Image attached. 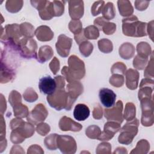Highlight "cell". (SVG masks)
I'll list each match as a JSON object with an SVG mask.
<instances>
[{
    "instance_id": "obj_6",
    "label": "cell",
    "mask_w": 154,
    "mask_h": 154,
    "mask_svg": "<svg viewBox=\"0 0 154 154\" xmlns=\"http://www.w3.org/2000/svg\"><path fill=\"white\" fill-rule=\"evenodd\" d=\"M10 126L12 131L25 140L32 137L35 132L34 125L17 117L11 120Z\"/></svg>"
},
{
    "instance_id": "obj_29",
    "label": "cell",
    "mask_w": 154,
    "mask_h": 154,
    "mask_svg": "<svg viewBox=\"0 0 154 154\" xmlns=\"http://www.w3.org/2000/svg\"><path fill=\"white\" fill-rule=\"evenodd\" d=\"M14 116L17 118L27 117L29 114V111L27 106L20 102L13 106Z\"/></svg>"
},
{
    "instance_id": "obj_33",
    "label": "cell",
    "mask_w": 154,
    "mask_h": 154,
    "mask_svg": "<svg viewBox=\"0 0 154 154\" xmlns=\"http://www.w3.org/2000/svg\"><path fill=\"white\" fill-rule=\"evenodd\" d=\"M150 149V145L149 142L144 139L140 140L137 146L131 152V153H147Z\"/></svg>"
},
{
    "instance_id": "obj_19",
    "label": "cell",
    "mask_w": 154,
    "mask_h": 154,
    "mask_svg": "<svg viewBox=\"0 0 154 154\" xmlns=\"http://www.w3.org/2000/svg\"><path fill=\"white\" fill-rule=\"evenodd\" d=\"M84 90L82 84L78 81L70 82L67 85V94L72 100L75 102L76 99L79 95H81Z\"/></svg>"
},
{
    "instance_id": "obj_10",
    "label": "cell",
    "mask_w": 154,
    "mask_h": 154,
    "mask_svg": "<svg viewBox=\"0 0 154 154\" xmlns=\"http://www.w3.org/2000/svg\"><path fill=\"white\" fill-rule=\"evenodd\" d=\"M123 108V105L122 100H118L116 105H114L111 108L105 109V117L108 121H113L121 124L123 121L122 114Z\"/></svg>"
},
{
    "instance_id": "obj_7",
    "label": "cell",
    "mask_w": 154,
    "mask_h": 154,
    "mask_svg": "<svg viewBox=\"0 0 154 154\" xmlns=\"http://www.w3.org/2000/svg\"><path fill=\"white\" fill-rule=\"evenodd\" d=\"M37 45L35 40L32 38L23 37L19 41L16 50L20 55L27 59L37 58Z\"/></svg>"
},
{
    "instance_id": "obj_12",
    "label": "cell",
    "mask_w": 154,
    "mask_h": 154,
    "mask_svg": "<svg viewBox=\"0 0 154 154\" xmlns=\"http://www.w3.org/2000/svg\"><path fill=\"white\" fill-rule=\"evenodd\" d=\"M120 129V124L113 121H108L105 124L103 131L101 132L97 140L100 141L110 140L112 138L114 134L119 131Z\"/></svg>"
},
{
    "instance_id": "obj_43",
    "label": "cell",
    "mask_w": 154,
    "mask_h": 154,
    "mask_svg": "<svg viewBox=\"0 0 154 154\" xmlns=\"http://www.w3.org/2000/svg\"><path fill=\"white\" fill-rule=\"evenodd\" d=\"M148 61V58H143L137 55L133 60L134 67L138 70H143Z\"/></svg>"
},
{
    "instance_id": "obj_40",
    "label": "cell",
    "mask_w": 154,
    "mask_h": 154,
    "mask_svg": "<svg viewBox=\"0 0 154 154\" xmlns=\"http://www.w3.org/2000/svg\"><path fill=\"white\" fill-rule=\"evenodd\" d=\"M23 97L24 100L28 102H34L38 99L37 94L31 87L26 89L23 94Z\"/></svg>"
},
{
    "instance_id": "obj_61",
    "label": "cell",
    "mask_w": 154,
    "mask_h": 154,
    "mask_svg": "<svg viewBox=\"0 0 154 154\" xmlns=\"http://www.w3.org/2000/svg\"><path fill=\"white\" fill-rule=\"evenodd\" d=\"M7 147V141L5 138H1V146H0V152L2 153Z\"/></svg>"
},
{
    "instance_id": "obj_9",
    "label": "cell",
    "mask_w": 154,
    "mask_h": 154,
    "mask_svg": "<svg viewBox=\"0 0 154 154\" xmlns=\"http://www.w3.org/2000/svg\"><path fill=\"white\" fill-rule=\"evenodd\" d=\"M48 116V112L45 105L38 103L31 110L26 117L27 121L32 125H38L43 122Z\"/></svg>"
},
{
    "instance_id": "obj_8",
    "label": "cell",
    "mask_w": 154,
    "mask_h": 154,
    "mask_svg": "<svg viewBox=\"0 0 154 154\" xmlns=\"http://www.w3.org/2000/svg\"><path fill=\"white\" fill-rule=\"evenodd\" d=\"M57 148L63 153H75L77 146L75 139L69 135H58L57 138Z\"/></svg>"
},
{
    "instance_id": "obj_5",
    "label": "cell",
    "mask_w": 154,
    "mask_h": 154,
    "mask_svg": "<svg viewBox=\"0 0 154 154\" xmlns=\"http://www.w3.org/2000/svg\"><path fill=\"white\" fill-rule=\"evenodd\" d=\"M139 120L134 119L128 122L120 129V133L118 137V141L122 144L128 145L132 143L134 138L138 133Z\"/></svg>"
},
{
    "instance_id": "obj_32",
    "label": "cell",
    "mask_w": 154,
    "mask_h": 154,
    "mask_svg": "<svg viewBox=\"0 0 154 154\" xmlns=\"http://www.w3.org/2000/svg\"><path fill=\"white\" fill-rule=\"evenodd\" d=\"M20 29L22 35L26 38H32L35 35L34 27L28 22L22 23L20 25Z\"/></svg>"
},
{
    "instance_id": "obj_50",
    "label": "cell",
    "mask_w": 154,
    "mask_h": 154,
    "mask_svg": "<svg viewBox=\"0 0 154 154\" xmlns=\"http://www.w3.org/2000/svg\"><path fill=\"white\" fill-rule=\"evenodd\" d=\"M144 75L146 78H153V55H152L150 60L148 63L147 66L146 67Z\"/></svg>"
},
{
    "instance_id": "obj_25",
    "label": "cell",
    "mask_w": 154,
    "mask_h": 154,
    "mask_svg": "<svg viewBox=\"0 0 154 154\" xmlns=\"http://www.w3.org/2000/svg\"><path fill=\"white\" fill-rule=\"evenodd\" d=\"M119 13L124 17L130 16L134 13V8L129 1L119 0L117 1Z\"/></svg>"
},
{
    "instance_id": "obj_3",
    "label": "cell",
    "mask_w": 154,
    "mask_h": 154,
    "mask_svg": "<svg viewBox=\"0 0 154 154\" xmlns=\"http://www.w3.org/2000/svg\"><path fill=\"white\" fill-rule=\"evenodd\" d=\"M22 33L20 32V25L17 23L8 24L4 29L1 27V41L4 43L5 46L13 48L15 51H17V46L21 40Z\"/></svg>"
},
{
    "instance_id": "obj_24",
    "label": "cell",
    "mask_w": 154,
    "mask_h": 154,
    "mask_svg": "<svg viewBox=\"0 0 154 154\" xmlns=\"http://www.w3.org/2000/svg\"><path fill=\"white\" fill-rule=\"evenodd\" d=\"M135 47L134 45L130 43H124L119 48V52L120 56L125 59L129 60L131 59L135 54Z\"/></svg>"
},
{
    "instance_id": "obj_57",
    "label": "cell",
    "mask_w": 154,
    "mask_h": 154,
    "mask_svg": "<svg viewBox=\"0 0 154 154\" xmlns=\"http://www.w3.org/2000/svg\"><path fill=\"white\" fill-rule=\"evenodd\" d=\"M74 38H75V40L76 42L79 45L81 43H82V42L87 41V39L85 38V37L84 35V29H82V31L80 33H79L78 34L74 35Z\"/></svg>"
},
{
    "instance_id": "obj_21",
    "label": "cell",
    "mask_w": 154,
    "mask_h": 154,
    "mask_svg": "<svg viewBox=\"0 0 154 154\" xmlns=\"http://www.w3.org/2000/svg\"><path fill=\"white\" fill-rule=\"evenodd\" d=\"M89 108L84 103L77 104L73 111V117L78 121H84L90 116Z\"/></svg>"
},
{
    "instance_id": "obj_2",
    "label": "cell",
    "mask_w": 154,
    "mask_h": 154,
    "mask_svg": "<svg viewBox=\"0 0 154 154\" xmlns=\"http://www.w3.org/2000/svg\"><path fill=\"white\" fill-rule=\"evenodd\" d=\"M122 23L123 33L126 36L140 37L147 35V23L139 21L136 16L132 15L123 19Z\"/></svg>"
},
{
    "instance_id": "obj_51",
    "label": "cell",
    "mask_w": 154,
    "mask_h": 154,
    "mask_svg": "<svg viewBox=\"0 0 154 154\" xmlns=\"http://www.w3.org/2000/svg\"><path fill=\"white\" fill-rule=\"evenodd\" d=\"M60 61L57 57H54L53 60L49 63V67L54 75H56L60 70Z\"/></svg>"
},
{
    "instance_id": "obj_59",
    "label": "cell",
    "mask_w": 154,
    "mask_h": 154,
    "mask_svg": "<svg viewBox=\"0 0 154 154\" xmlns=\"http://www.w3.org/2000/svg\"><path fill=\"white\" fill-rule=\"evenodd\" d=\"M7 108V103L5 99L4 98V96L1 94V112L2 114L6 110Z\"/></svg>"
},
{
    "instance_id": "obj_41",
    "label": "cell",
    "mask_w": 154,
    "mask_h": 154,
    "mask_svg": "<svg viewBox=\"0 0 154 154\" xmlns=\"http://www.w3.org/2000/svg\"><path fill=\"white\" fill-rule=\"evenodd\" d=\"M125 82L123 75L120 74H112L109 78V84L115 87H122Z\"/></svg>"
},
{
    "instance_id": "obj_58",
    "label": "cell",
    "mask_w": 154,
    "mask_h": 154,
    "mask_svg": "<svg viewBox=\"0 0 154 154\" xmlns=\"http://www.w3.org/2000/svg\"><path fill=\"white\" fill-rule=\"evenodd\" d=\"M1 138H5V123L4 121V117L2 114L1 115Z\"/></svg>"
},
{
    "instance_id": "obj_15",
    "label": "cell",
    "mask_w": 154,
    "mask_h": 154,
    "mask_svg": "<svg viewBox=\"0 0 154 154\" xmlns=\"http://www.w3.org/2000/svg\"><path fill=\"white\" fill-rule=\"evenodd\" d=\"M153 80L145 78L143 79L140 84V90L138 91V99L141 100L145 97L153 99Z\"/></svg>"
},
{
    "instance_id": "obj_54",
    "label": "cell",
    "mask_w": 154,
    "mask_h": 154,
    "mask_svg": "<svg viewBox=\"0 0 154 154\" xmlns=\"http://www.w3.org/2000/svg\"><path fill=\"white\" fill-rule=\"evenodd\" d=\"M103 116V109L99 104H97L93 111V117L94 119L99 120L102 119Z\"/></svg>"
},
{
    "instance_id": "obj_14",
    "label": "cell",
    "mask_w": 154,
    "mask_h": 154,
    "mask_svg": "<svg viewBox=\"0 0 154 154\" xmlns=\"http://www.w3.org/2000/svg\"><path fill=\"white\" fill-rule=\"evenodd\" d=\"M99 96L101 103L106 108H111L116 103V94L111 89L108 88H101L99 90Z\"/></svg>"
},
{
    "instance_id": "obj_45",
    "label": "cell",
    "mask_w": 154,
    "mask_h": 154,
    "mask_svg": "<svg viewBox=\"0 0 154 154\" xmlns=\"http://www.w3.org/2000/svg\"><path fill=\"white\" fill-rule=\"evenodd\" d=\"M8 101L12 107L16 104L22 102V97L20 94L16 90H12L9 94Z\"/></svg>"
},
{
    "instance_id": "obj_13",
    "label": "cell",
    "mask_w": 154,
    "mask_h": 154,
    "mask_svg": "<svg viewBox=\"0 0 154 154\" xmlns=\"http://www.w3.org/2000/svg\"><path fill=\"white\" fill-rule=\"evenodd\" d=\"M38 88L41 93L48 96L52 94L57 90V84L51 76H46L39 80Z\"/></svg>"
},
{
    "instance_id": "obj_16",
    "label": "cell",
    "mask_w": 154,
    "mask_h": 154,
    "mask_svg": "<svg viewBox=\"0 0 154 154\" xmlns=\"http://www.w3.org/2000/svg\"><path fill=\"white\" fill-rule=\"evenodd\" d=\"M69 13L72 19H79L83 16L84 7L83 1H69Z\"/></svg>"
},
{
    "instance_id": "obj_27",
    "label": "cell",
    "mask_w": 154,
    "mask_h": 154,
    "mask_svg": "<svg viewBox=\"0 0 154 154\" xmlns=\"http://www.w3.org/2000/svg\"><path fill=\"white\" fill-rule=\"evenodd\" d=\"M101 13L103 16L102 17L105 19L107 20L112 19L116 16V10L113 3L111 2H107L104 5Z\"/></svg>"
},
{
    "instance_id": "obj_31",
    "label": "cell",
    "mask_w": 154,
    "mask_h": 154,
    "mask_svg": "<svg viewBox=\"0 0 154 154\" xmlns=\"http://www.w3.org/2000/svg\"><path fill=\"white\" fill-rule=\"evenodd\" d=\"M136 108L135 105L132 102H128L125 108L123 119L127 121L132 120L135 118Z\"/></svg>"
},
{
    "instance_id": "obj_47",
    "label": "cell",
    "mask_w": 154,
    "mask_h": 154,
    "mask_svg": "<svg viewBox=\"0 0 154 154\" xmlns=\"http://www.w3.org/2000/svg\"><path fill=\"white\" fill-rule=\"evenodd\" d=\"M35 130H36L38 134H39L40 135L45 136L49 132V131L51 130V128L49 126V125H48L47 123L42 122V123H38L37 125Z\"/></svg>"
},
{
    "instance_id": "obj_36",
    "label": "cell",
    "mask_w": 154,
    "mask_h": 154,
    "mask_svg": "<svg viewBox=\"0 0 154 154\" xmlns=\"http://www.w3.org/2000/svg\"><path fill=\"white\" fill-rule=\"evenodd\" d=\"M101 134L100 128L96 125H90L85 130L86 135L91 139H97Z\"/></svg>"
},
{
    "instance_id": "obj_4",
    "label": "cell",
    "mask_w": 154,
    "mask_h": 154,
    "mask_svg": "<svg viewBox=\"0 0 154 154\" xmlns=\"http://www.w3.org/2000/svg\"><path fill=\"white\" fill-rule=\"evenodd\" d=\"M46 99L49 105L57 111H60L63 109L69 111L75 102L70 99L64 88H57L52 94L47 96Z\"/></svg>"
},
{
    "instance_id": "obj_42",
    "label": "cell",
    "mask_w": 154,
    "mask_h": 154,
    "mask_svg": "<svg viewBox=\"0 0 154 154\" xmlns=\"http://www.w3.org/2000/svg\"><path fill=\"white\" fill-rule=\"evenodd\" d=\"M153 112H142L141 123L144 126H151L153 124Z\"/></svg>"
},
{
    "instance_id": "obj_22",
    "label": "cell",
    "mask_w": 154,
    "mask_h": 154,
    "mask_svg": "<svg viewBox=\"0 0 154 154\" xmlns=\"http://www.w3.org/2000/svg\"><path fill=\"white\" fill-rule=\"evenodd\" d=\"M54 55V51L52 48L48 45H44L40 48L37 60L40 63H44L45 62L49 60Z\"/></svg>"
},
{
    "instance_id": "obj_44",
    "label": "cell",
    "mask_w": 154,
    "mask_h": 154,
    "mask_svg": "<svg viewBox=\"0 0 154 154\" xmlns=\"http://www.w3.org/2000/svg\"><path fill=\"white\" fill-rule=\"evenodd\" d=\"M126 66L122 62H117L114 64L111 67V72L112 74H120L122 75H125Z\"/></svg>"
},
{
    "instance_id": "obj_30",
    "label": "cell",
    "mask_w": 154,
    "mask_h": 154,
    "mask_svg": "<svg viewBox=\"0 0 154 154\" xmlns=\"http://www.w3.org/2000/svg\"><path fill=\"white\" fill-rule=\"evenodd\" d=\"M23 1L19 0H8L6 1L5 8L7 10L12 13H15L19 11L23 7Z\"/></svg>"
},
{
    "instance_id": "obj_34",
    "label": "cell",
    "mask_w": 154,
    "mask_h": 154,
    "mask_svg": "<svg viewBox=\"0 0 154 154\" xmlns=\"http://www.w3.org/2000/svg\"><path fill=\"white\" fill-rule=\"evenodd\" d=\"M84 34L87 39L95 40L99 36V30L94 25H90L84 29Z\"/></svg>"
},
{
    "instance_id": "obj_48",
    "label": "cell",
    "mask_w": 154,
    "mask_h": 154,
    "mask_svg": "<svg viewBox=\"0 0 154 154\" xmlns=\"http://www.w3.org/2000/svg\"><path fill=\"white\" fill-rule=\"evenodd\" d=\"M96 152L97 153H110L111 152V146L108 143H102L97 146Z\"/></svg>"
},
{
    "instance_id": "obj_35",
    "label": "cell",
    "mask_w": 154,
    "mask_h": 154,
    "mask_svg": "<svg viewBox=\"0 0 154 154\" xmlns=\"http://www.w3.org/2000/svg\"><path fill=\"white\" fill-rule=\"evenodd\" d=\"M98 48L102 52L108 54L112 52L113 45L111 41L109 40L107 38H102L98 41Z\"/></svg>"
},
{
    "instance_id": "obj_17",
    "label": "cell",
    "mask_w": 154,
    "mask_h": 154,
    "mask_svg": "<svg viewBox=\"0 0 154 154\" xmlns=\"http://www.w3.org/2000/svg\"><path fill=\"white\" fill-rule=\"evenodd\" d=\"M58 126L60 129L63 131H71L73 132H79L82 128V126L80 123L75 122L70 117L66 116H63L60 119Z\"/></svg>"
},
{
    "instance_id": "obj_55",
    "label": "cell",
    "mask_w": 154,
    "mask_h": 154,
    "mask_svg": "<svg viewBox=\"0 0 154 154\" xmlns=\"http://www.w3.org/2000/svg\"><path fill=\"white\" fill-rule=\"evenodd\" d=\"M108 20L105 19L103 17H99L94 20V25L96 26L99 31H102V27Z\"/></svg>"
},
{
    "instance_id": "obj_18",
    "label": "cell",
    "mask_w": 154,
    "mask_h": 154,
    "mask_svg": "<svg viewBox=\"0 0 154 154\" xmlns=\"http://www.w3.org/2000/svg\"><path fill=\"white\" fill-rule=\"evenodd\" d=\"M125 75L126 87L132 90L137 89L140 77L139 72L135 69H129L126 72Z\"/></svg>"
},
{
    "instance_id": "obj_39",
    "label": "cell",
    "mask_w": 154,
    "mask_h": 154,
    "mask_svg": "<svg viewBox=\"0 0 154 154\" xmlns=\"http://www.w3.org/2000/svg\"><path fill=\"white\" fill-rule=\"evenodd\" d=\"M69 28L74 35L78 34L82 31V22L79 19H72L69 23Z\"/></svg>"
},
{
    "instance_id": "obj_60",
    "label": "cell",
    "mask_w": 154,
    "mask_h": 154,
    "mask_svg": "<svg viewBox=\"0 0 154 154\" xmlns=\"http://www.w3.org/2000/svg\"><path fill=\"white\" fill-rule=\"evenodd\" d=\"M153 21L152 20L151 22H150L147 26V33L149 34V35L150 36L151 40L153 41Z\"/></svg>"
},
{
    "instance_id": "obj_53",
    "label": "cell",
    "mask_w": 154,
    "mask_h": 154,
    "mask_svg": "<svg viewBox=\"0 0 154 154\" xmlns=\"http://www.w3.org/2000/svg\"><path fill=\"white\" fill-rule=\"evenodd\" d=\"M149 2V1H135L134 2L135 7L137 10L143 11L148 7Z\"/></svg>"
},
{
    "instance_id": "obj_1",
    "label": "cell",
    "mask_w": 154,
    "mask_h": 154,
    "mask_svg": "<svg viewBox=\"0 0 154 154\" xmlns=\"http://www.w3.org/2000/svg\"><path fill=\"white\" fill-rule=\"evenodd\" d=\"M68 67H63L61 74L69 83L84 78L85 74V64L79 57L75 55H71L68 59Z\"/></svg>"
},
{
    "instance_id": "obj_28",
    "label": "cell",
    "mask_w": 154,
    "mask_h": 154,
    "mask_svg": "<svg viewBox=\"0 0 154 154\" xmlns=\"http://www.w3.org/2000/svg\"><path fill=\"white\" fill-rule=\"evenodd\" d=\"M137 55L143 58H148L152 54V49L150 45L147 42H141L137 45Z\"/></svg>"
},
{
    "instance_id": "obj_52",
    "label": "cell",
    "mask_w": 154,
    "mask_h": 154,
    "mask_svg": "<svg viewBox=\"0 0 154 154\" xmlns=\"http://www.w3.org/2000/svg\"><path fill=\"white\" fill-rule=\"evenodd\" d=\"M48 1H45V0H37V1H31L30 2L32 4V5L35 7L38 11H40L42 9L45 8V7Z\"/></svg>"
},
{
    "instance_id": "obj_37",
    "label": "cell",
    "mask_w": 154,
    "mask_h": 154,
    "mask_svg": "<svg viewBox=\"0 0 154 154\" xmlns=\"http://www.w3.org/2000/svg\"><path fill=\"white\" fill-rule=\"evenodd\" d=\"M58 134H52L46 137L45 139L44 143L45 146L49 150H56L57 149V138Z\"/></svg>"
},
{
    "instance_id": "obj_49",
    "label": "cell",
    "mask_w": 154,
    "mask_h": 154,
    "mask_svg": "<svg viewBox=\"0 0 154 154\" xmlns=\"http://www.w3.org/2000/svg\"><path fill=\"white\" fill-rule=\"evenodd\" d=\"M116 30V25L114 23L112 22H107L102 27V31L106 34V35H110L112 34Z\"/></svg>"
},
{
    "instance_id": "obj_38",
    "label": "cell",
    "mask_w": 154,
    "mask_h": 154,
    "mask_svg": "<svg viewBox=\"0 0 154 154\" xmlns=\"http://www.w3.org/2000/svg\"><path fill=\"white\" fill-rule=\"evenodd\" d=\"M79 49L81 54L84 57H87L91 54L93 50V45L90 42L85 41L79 45Z\"/></svg>"
},
{
    "instance_id": "obj_62",
    "label": "cell",
    "mask_w": 154,
    "mask_h": 154,
    "mask_svg": "<svg viewBox=\"0 0 154 154\" xmlns=\"http://www.w3.org/2000/svg\"><path fill=\"white\" fill-rule=\"evenodd\" d=\"M125 148L124 147H120V149L121 150H120V147H117V149H116V150H115V151L113 152V153H127V151H122V150L123 149H124Z\"/></svg>"
},
{
    "instance_id": "obj_11",
    "label": "cell",
    "mask_w": 154,
    "mask_h": 154,
    "mask_svg": "<svg viewBox=\"0 0 154 154\" xmlns=\"http://www.w3.org/2000/svg\"><path fill=\"white\" fill-rule=\"evenodd\" d=\"M72 45V39L64 34H61L58 37L55 47L58 54L65 58L69 55Z\"/></svg>"
},
{
    "instance_id": "obj_26",
    "label": "cell",
    "mask_w": 154,
    "mask_h": 154,
    "mask_svg": "<svg viewBox=\"0 0 154 154\" xmlns=\"http://www.w3.org/2000/svg\"><path fill=\"white\" fill-rule=\"evenodd\" d=\"M64 2L65 1H53L51 2V10L53 17H59L64 13Z\"/></svg>"
},
{
    "instance_id": "obj_20",
    "label": "cell",
    "mask_w": 154,
    "mask_h": 154,
    "mask_svg": "<svg viewBox=\"0 0 154 154\" xmlns=\"http://www.w3.org/2000/svg\"><path fill=\"white\" fill-rule=\"evenodd\" d=\"M35 35L39 41L48 42L54 37V32L49 26L42 25L35 29Z\"/></svg>"
},
{
    "instance_id": "obj_23",
    "label": "cell",
    "mask_w": 154,
    "mask_h": 154,
    "mask_svg": "<svg viewBox=\"0 0 154 154\" xmlns=\"http://www.w3.org/2000/svg\"><path fill=\"white\" fill-rule=\"evenodd\" d=\"M15 76L14 69L8 67L2 63H1V83H7L11 81Z\"/></svg>"
},
{
    "instance_id": "obj_46",
    "label": "cell",
    "mask_w": 154,
    "mask_h": 154,
    "mask_svg": "<svg viewBox=\"0 0 154 154\" xmlns=\"http://www.w3.org/2000/svg\"><path fill=\"white\" fill-rule=\"evenodd\" d=\"M104 1H98L94 2L91 8V12L92 15L96 16L99 14L102 10V8L104 6Z\"/></svg>"
},
{
    "instance_id": "obj_56",
    "label": "cell",
    "mask_w": 154,
    "mask_h": 154,
    "mask_svg": "<svg viewBox=\"0 0 154 154\" xmlns=\"http://www.w3.org/2000/svg\"><path fill=\"white\" fill-rule=\"evenodd\" d=\"M54 79L57 84V88L61 89V88H64L65 85V80L64 78V76H57L54 78Z\"/></svg>"
}]
</instances>
